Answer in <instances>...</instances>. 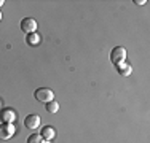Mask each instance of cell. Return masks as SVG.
Segmentation results:
<instances>
[{
	"label": "cell",
	"mask_w": 150,
	"mask_h": 143,
	"mask_svg": "<svg viewBox=\"0 0 150 143\" xmlns=\"http://www.w3.org/2000/svg\"><path fill=\"white\" fill-rule=\"evenodd\" d=\"M125 59H126V49L123 48V46H115V48L112 49V53H110V60H112L113 65H120V64L125 62Z\"/></svg>",
	"instance_id": "1"
},
{
	"label": "cell",
	"mask_w": 150,
	"mask_h": 143,
	"mask_svg": "<svg viewBox=\"0 0 150 143\" xmlns=\"http://www.w3.org/2000/svg\"><path fill=\"white\" fill-rule=\"evenodd\" d=\"M34 95H35V99H37L38 102H45V103L51 102V100L54 99V92H53L51 89H48V88H40V89H37Z\"/></svg>",
	"instance_id": "2"
},
{
	"label": "cell",
	"mask_w": 150,
	"mask_h": 143,
	"mask_svg": "<svg viewBox=\"0 0 150 143\" xmlns=\"http://www.w3.org/2000/svg\"><path fill=\"white\" fill-rule=\"evenodd\" d=\"M16 132V127L13 124H0V140H10V138L15 135Z\"/></svg>",
	"instance_id": "3"
},
{
	"label": "cell",
	"mask_w": 150,
	"mask_h": 143,
	"mask_svg": "<svg viewBox=\"0 0 150 143\" xmlns=\"http://www.w3.org/2000/svg\"><path fill=\"white\" fill-rule=\"evenodd\" d=\"M16 111L13 108H3L0 110V121L2 123H6V124H13L16 121Z\"/></svg>",
	"instance_id": "4"
},
{
	"label": "cell",
	"mask_w": 150,
	"mask_h": 143,
	"mask_svg": "<svg viewBox=\"0 0 150 143\" xmlns=\"http://www.w3.org/2000/svg\"><path fill=\"white\" fill-rule=\"evenodd\" d=\"M35 29H37V21L32 19V18H24L23 21H21V30L24 32V34H34Z\"/></svg>",
	"instance_id": "5"
},
{
	"label": "cell",
	"mask_w": 150,
	"mask_h": 143,
	"mask_svg": "<svg viewBox=\"0 0 150 143\" xmlns=\"http://www.w3.org/2000/svg\"><path fill=\"white\" fill-rule=\"evenodd\" d=\"M24 126L27 129H38L40 126V116L38 114H29V116H26V119H24Z\"/></svg>",
	"instance_id": "6"
},
{
	"label": "cell",
	"mask_w": 150,
	"mask_h": 143,
	"mask_svg": "<svg viewBox=\"0 0 150 143\" xmlns=\"http://www.w3.org/2000/svg\"><path fill=\"white\" fill-rule=\"evenodd\" d=\"M42 137H43V140L46 142H51L53 138L56 137V130H54V127H51V126H46L43 127V130H42Z\"/></svg>",
	"instance_id": "7"
},
{
	"label": "cell",
	"mask_w": 150,
	"mask_h": 143,
	"mask_svg": "<svg viewBox=\"0 0 150 143\" xmlns=\"http://www.w3.org/2000/svg\"><path fill=\"white\" fill-rule=\"evenodd\" d=\"M117 70H118L121 76H129L131 72H133V67L129 64H120V65H117Z\"/></svg>",
	"instance_id": "8"
},
{
	"label": "cell",
	"mask_w": 150,
	"mask_h": 143,
	"mask_svg": "<svg viewBox=\"0 0 150 143\" xmlns=\"http://www.w3.org/2000/svg\"><path fill=\"white\" fill-rule=\"evenodd\" d=\"M40 41H42V38H40V35H38L37 32H34V34H29V35H27V43H29V45L37 46Z\"/></svg>",
	"instance_id": "9"
},
{
	"label": "cell",
	"mask_w": 150,
	"mask_h": 143,
	"mask_svg": "<svg viewBox=\"0 0 150 143\" xmlns=\"http://www.w3.org/2000/svg\"><path fill=\"white\" fill-rule=\"evenodd\" d=\"M59 110V103L54 102V100H51V102L46 103V111L48 113H56Z\"/></svg>",
	"instance_id": "10"
},
{
	"label": "cell",
	"mask_w": 150,
	"mask_h": 143,
	"mask_svg": "<svg viewBox=\"0 0 150 143\" xmlns=\"http://www.w3.org/2000/svg\"><path fill=\"white\" fill-rule=\"evenodd\" d=\"M43 137H42L40 134H32L29 135V138H27V143H43Z\"/></svg>",
	"instance_id": "11"
},
{
	"label": "cell",
	"mask_w": 150,
	"mask_h": 143,
	"mask_svg": "<svg viewBox=\"0 0 150 143\" xmlns=\"http://www.w3.org/2000/svg\"><path fill=\"white\" fill-rule=\"evenodd\" d=\"M134 3H137V5H144V3H147V0H134Z\"/></svg>",
	"instance_id": "12"
},
{
	"label": "cell",
	"mask_w": 150,
	"mask_h": 143,
	"mask_svg": "<svg viewBox=\"0 0 150 143\" xmlns=\"http://www.w3.org/2000/svg\"><path fill=\"white\" fill-rule=\"evenodd\" d=\"M3 3H5V2H3V0H0V8H2V5H3Z\"/></svg>",
	"instance_id": "13"
},
{
	"label": "cell",
	"mask_w": 150,
	"mask_h": 143,
	"mask_svg": "<svg viewBox=\"0 0 150 143\" xmlns=\"http://www.w3.org/2000/svg\"><path fill=\"white\" fill-rule=\"evenodd\" d=\"M0 21H2V11H0Z\"/></svg>",
	"instance_id": "14"
},
{
	"label": "cell",
	"mask_w": 150,
	"mask_h": 143,
	"mask_svg": "<svg viewBox=\"0 0 150 143\" xmlns=\"http://www.w3.org/2000/svg\"><path fill=\"white\" fill-rule=\"evenodd\" d=\"M43 143H51V142H43Z\"/></svg>",
	"instance_id": "15"
},
{
	"label": "cell",
	"mask_w": 150,
	"mask_h": 143,
	"mask_svg": "<svg viewBox=\"0 0 150 143\" xmlns=\"http://www.w3.org/2000/svg\"><path fill=\"white\" fill-rule=\"evenodd\" d=\"M0 105H2V102H0Z\"/></svg>",
	"instance_id": "16"
}]
</instances>
